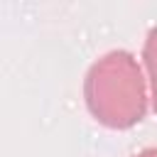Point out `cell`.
<instances>
[{"label": "cell", "instance_id": "cell-1", "mask_svg": "<svg viewBox=\"0 0 157 157\" xmlns=\"http://www.w3.org/2000/svg\"><path fill=\"white\" fill-rule=\"evenodd\" d=\"M83 98L91 115L105 128L125 130L140 123L147 110V91L137 59L125 49L96 59L83 78Z\"/></svg>", "mask_w": 157, "mask_h": 157}, {"label": "cell", "instance_id": "cell-2", "mask_svg": "<svg viewBox=\"0 0 157 157\" xmlns=\"http://www.w3.org/2000/svg\"><path fill=\"white\" fill-rule=\"evenodd\" d=\"M142 59L145 66L150 71V83H152V105L157 113V27H152L145 37V47H142Z\"/></svg>", "mask_w": 157, "mask_h": 157}, {"label": "cell", "instance_id": "cell-3", "mask_svg": "<svg viewBox=\"0 0 157 157\" xmlns=\"http://www.w3.org/2000/svg\"><path fill=\"white\" fill-rule=\"evenodd\" d=\"M135 157H157V147H147V150H142V152H137Z\"/></svg>", "mask_w": 157, "mask_h": 157}]
</instances>
